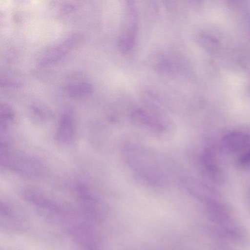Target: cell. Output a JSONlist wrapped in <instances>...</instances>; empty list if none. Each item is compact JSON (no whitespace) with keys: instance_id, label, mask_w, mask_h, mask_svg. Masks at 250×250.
<instances>
[{"instance_id":"obj_1","label":"cell","mask_w":250,"mask_h":250,"mask_svg":"<svg viewBox=\"0 0 250 250\" xmlns=\"http://www.w3.org/2000/svg\"><path fill=\"white\" fill-rule=\"evenodd\" d=\"M0 163L4 167L32 178L42 177L46 170L45 165L41 160L13 152L6 143L0 144Z\"/></svg>"},{"instance_id":"obj_2","label":"cell","mask_w":250,"mask_h":250,"mask_svg":"<svg viewBox=\"0 0 250 250\" xmlns=\"http://www.w3.org/2000/svg\"><path fill=\"white\" fill-rule=\"evenodd\" d=\"M208 213L214 223L217 234L220 237L238 241L243 236L242 229L230 210L224 205L217 202H210Z\"/></svg>"},{"instance_id":"obj_3","label":"cell","mask_w":250,"mask_h":250,"mask_svg":"<svg viewBox=\"0 0 250 250\" xmlns=\"http://www.w3.org/2000/svg\"><path fill=\"white\" fill-rule=\"evenodd\" d=\"M138 27V12L134 1L127 0L124 4L118 38V47L123 54L133 48Z\"/></svg>"},{"instance_id":"obj_4","label":"cell","mask_w":250,"mask_h":250,"mask_svg":"<svg viewBox=\"0 0 250 250\" xmlns=\"http://www.w3.org/2000/svg\"><path fill=\"white\" fill-rule=\"evenodd\" d=\"M79 40L78 34H73L67 37L44 52L39 59V64L40 65H47L61 59L71 50Z\"/></svg>"},{"instance_id":"obj_5","label":"cell","mask_w":250,"mask_h":250,"mask_svg":"<svg viewBox=\"0 0 250 250\" xmlns=\"http://www.w3.org/2000/svg\"><path fill=\"white\" fill-rule=\"evenodd\" d=\"M73 113L70 109L64 111L59 120L55 138L61 144H67L74 139L75 126Z\"/></svg>"},{"instance_id":"obj_6","label":"cell","mask_w":250,"mask_h":250,"mask_svg":"<svg viewBox=\"0 0 250 250\" xmlns=\"http://www.w3.org/2000/svg\"><path fill=\"white\" fill-rule=\"evenodd\" d=\"M221 146L227 153H235L250 147V136L242 132L227 134L222 139Z\"/></svg>"},{"instance_id":"obj_7","label":"cell","mask_w":250,"mask_h":250,"mask_svg":"<svg viewBox=\"0 0 250 250\" xmlns=\"http://www.w3.org/2000/svg\"><path fill=\"white\" fill-rule=\"evenodd\" d=\"M64 90L69 97L82 99L90 95L93 88L92 85L86 81L73 79L65 85Z\"/></svg>"},{"instance_id":"obj_8","label":"cell","mask_w":250,"mask_h":250,"mask_svg":"<svg viewBox=\"0 0 250 250\" xmlns=\"http://www.w3.org/2000/svg\"><path fill=\"white\" fill-rule=\"evenodd\" d=\"M15 113L12 107L5 103L0 105V127L1 132L7 129L9 124L14 120Z\"/></svg>"},{"instance_id":"obj_9","label":"cell","mask_w":250,"mask_h":250,"mask_svg":"<svg viewBox=\"0 0 250 250\" xmlns=\"http://www.w3.org/2000/svg\"><path fill=\"white\" fill-rule=\"evenodd\" d=\"M238 167L242 169L250 168V150L243 153L237 161Z\"/></svg>"},{"instance_id":"obj_10","label":"cell","mask_w":250,"mask_h":250,"mask_svg":"<svg viewBox=\"0 0 250 250\" xmlns=\"http://www.w3.org/2000/svg\"><path fill=\"white\" fill-rule=\"evenodd\" d=\"M21 83L12 78L3 77L0 79V85L7 87H19Z\"/></svg>"}]
</instances>
